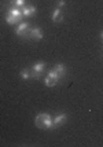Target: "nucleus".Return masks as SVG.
Listing matches in <instances>:
<instances>
[{"instance_id":"obj_1","label":"nucleus","mask_w":103,"mask_h":147,"mask_svg":"<svg viewBox=\"0 0 103 147\" xmlns=\"http://www.w3.org/2000/svg\"><path fill=\"white\" fill-rule=\"evenodd\" d=\"M34 122H36V127L40 129H54L55 125H54V120L51 118V115L48 113H39L34 118Z\"/></svg>"},{"instance_id":"obj_2","label":"nucleus","mask_w":103,"mask_h":147,"mask_svg":"<svg viewBox=\"0 0 103 147\" xmlns=\"http://www.w3.org/2000/svg\"><path fill=\"white\" fill-rule=\"evenodd\" d=\"M44 69H45L44 62H36V63H33L32 71H30V77H32V78H39V77L41 76V73L44 71Z\"/></svg>"},{"instance_id":"obj_3","label":"nucleus","mask_w":103,"mask_h":147,"mask_svg":"<svg viewBox=\"0 0 103 147\" xmlns=\"http://www.w3.org/2000/svg\"><path fill=\"white\" fill-rule=\"evenodd\" d=\"M28 37L29 38H33V40H41V38L44 37V34H43V30L37 28V26H33L29 29V34H28Z\"/></svg>"},{"instance_id":"obj_4","label":"nucleus","mask_w":103,"mask_h":147,"mask_svg":"<svg viewBox=\"0 0 103 147\" xmlns=\"http://www.w3.org/2000/svg\"><path fill=\"white\" fill-rule=\"evenodd\" d=\"M29 24L28 22H21L20 25L17 26V29H15V33L21 36V37H26V33L29 34Z\"/></svg>"},{"instance_id":"obj_5","label":"nucleus","mask_w":103,"mask_h":147,"mask_svg":"<svg viewBox=\"0 0 103 147\" xmlns=\"http://www.w3.org/2000/svg\"><path fill=\"white\" fill-rule=\"evenodd\" d=\"M67 120V114H65V113H59L54 117V125H55V128H58L61 125H63L65 122Z\"/></svg>"},{"instance_id":"obj_6","label":"nucleus","mask_w":103,"mask_h":147,"mask_svg":"<svg viewBox=\"0 0 103 147\" xmlns=\"http://www.w3.org/2000/svg\"><path fill=\"white\" fill-rule=\"evenodd\" d=\"M22 14H24V17H33L36 11H37V8L34 6H24L22 8Z\"/></svg>"},{"instance_id":"obj_7","label":"nucleus","mask_w":103,"mask_h":147,"mask_svg":"<svg viewBox=\"0 0 103 147\" xmlns=\"http://www.w3.org/2000/svg\"><path fill=\"white\" fill-rule=\"evenodd\" d=\"M51 18H52V21H54V22H61V21H63V13H62V10L57 7V8L52 11Z\"/></svg>"},{"instance_id":"obj_8","label":"nucleus","mask_w":103,"mask_h":147,"mask_svg":"<svg viewBox=\"0 0 103 147\" xmlns=\"http://www.w3.org/2000/svg\"><path fill=\"white\" fill-rule=\"evenodd\" d=\"M8 13L11 14V15H14L15 18H18L20 21H21L22 18H24L22 10H21V8H18V7H13V8H10V10H8Z\"/></svg>"},{"instance_id":"obj_9","label":"nucleus","mask_w":103,"mask_h":147,"mask_svg":"<svg viewBox=\"0 0 103 147\" xmlns=\"http://www.w3.org/2000/svg\"><path fill=\"white\" fill-rule=\"evenodd\" d=\"M54 70L57 71L59 76H61V78H62V77H65V74H66V66H65L63 63H58V65H55Z\"/></svg>"},{"instance_id":"obj_10","label":"nucleus","mask_w":103,"mask_h":147,"mask_svg":"<svg viewBox=\"0 0 103 147\" xmlns=\"http://www.w3.org/2000/svg\"><path fill=\"white\" fill-rule=\"evenodd\" d=\"M6 22L8 24V25H15V24H18V22H21L18 18H15L14 15H11L10 13L6 14Z\"/></svg>"},{"instance_id":"obj_11","label":"nucleus","mask_w":103,"mask_h":147,"mask_svg":"<svg viewBox=\"0 0 103 147\" xmlns=\"http://www.w3.org/2000/svg\"><path fill=\"white\" fill-rule=\"evenodd\" d=\"M57 83H58L57 80H54V78H51V77H48V76L44 78V84L47 87H54V85H57Z\"/></svg>"},{"instance_id":"obj_12","label":"nucleus","mask_w":103,"mask_h":147,"mask_svg":"<svg viewBox=\"0 0 103 147\" xmlns=\"http://www.w3.org/2000/svg\"><path fill=\"white\" fill-rule=\"evenodd\" d=\"M20 77L22 80H29V78H30V70H29V69H24V70L20 73Z\"/></svg>"},{"instance_id":"obj_13","label":"nucleus","mask_w":103,"mask_h":147,"mask_svg":"<svg viewBox=\"0 0 103 147\" xmlns=\"http://www.w3.org/2000/svg\"><path fill=\"white\" fill-rule=\"evenodd\" d=\"M48 77H51V78H54V80H57V81H58L59 78H61V76H59V74H58V73H57L55 70H54V69L48 71Z\"/></svg>"},{"instance_id":"obj_14","label":"nucleus","mask_w":103,"mask_h":147,"mask_svg":"<svg viewBox=\"0 0 103 147\" xmlns=\"http://www.w3.org/2000/svg\"><path fill=\"white\" fill-rule=\"evenodd\" d=\"M14 6L18 7V8H22V7L25 6V0H13Z\"/></svg>"},{"instance_id":"obj_15","label":"nucleus","mask_w":103,"mask_h":147,"mask_svg":"<svg viewBox=\"0 0 103 147\" xmlns=\"http://www.w3.org/2000/svg\"><path fill=\"white\" fill-rule=\"evenodd\" d=\"M66 6V0H58L57 1V7L58 8H62V7H65Z\"/></svg>"},{"instance_id":"obj_16","label":"nucleus","mask_w":103,"mask_h":147,"mask_svg":"<svg viewBox=\"0 0 103 147\" xmlns=\"http://www.w3.org/2000/svg\"><path fill=\"white\" fill-rule=\"evenodd\" d=\"M100 38H102V40H103V30H102V32H100Z\"/></svg>"}]
</instances>
